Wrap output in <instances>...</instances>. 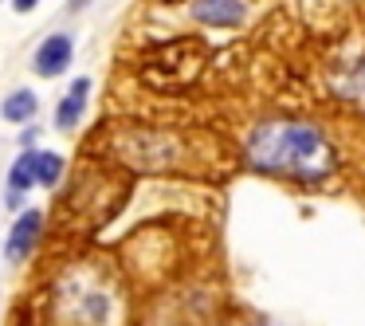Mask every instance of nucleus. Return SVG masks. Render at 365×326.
I'll list each match as a JSON object with an SVG mask.
<instances>
[{
    "label": "nucleus",
    "instance_id": "f03ea898",
    "mask_svg": "<svg viewBox=\"0 0 365 326\" xmlns=\"http://www.w3.org/2000/svg\"><path fill=\"white\" fill-rule=\"evenodd\" d=\"M106 153L138 173H169L185 165V138L169 130H122L106 142Z\"/></svg>",
    "mask_w": 365,
    "mask_h": 326
},
{
    "label": "nucleus",
    "instance_id": "423d86ee",
    "mask_svg": "<svg viewBox=\"0 0 365 326\" xmlns=\"http://www.w3.org/2000/svg\"><path fill=\"white\" fill-rule=\"evenodd\" d=\"M67 63H71V40L67 36H48L36 51V71L51 79V75H63Z\"/></svg>",
    "mask_w": 365,
    "mask_h": 326
},
{
    "label": "nucleus",
    "instance_id": "1a4fd4ad",
    "mask_svg": "<svg viewBox=\"0 0 365 326\" xmlns=\"http://www.w3.org/2000/svg\"><path fill=\"white\" fill-rule=\"evenodd\" d=\"M36 114V95L32 91H16V95L4 98V118L9 122H28Z\"/></svg>",
    "mask_w": 365,
    "mask_h": 326
},
{
    "label": "nucleus",
    "instance_id": "7ed1b4c3",
    "mask_svg": "<svg viewBox=\"0 0 365 326\" xmlns=\"http://www.w3.org/2000/svg\"><path fill=\"white\" fill-rule=\"evenodd\" d=\"M208 48L197 40H173L165 48H153L142 59V79L158 91H181L189 83H197V75L205 71Z\"/></svg>",
    "mask_w": 365,
    "mask_h": 326
},
{
    "label": "nucleus",
    "instance_id": "0eeeda50",
    "mask_svg": "<svg viewBox=\"0 0 365 326\" xmlns=\"http://www.w3.org/2000/svg\"><path fill=\"white\" fill-rule=\"evenodd\" d=\"M87 95H91V79H75L71 91L59 98V111H56L59 130H75V122L83 118V106H87Z\"/></svg>",
    "mask_w": 365,
    "mask_h": 326
},
{
    "label": "nucleus",
    "instance_id": "9d476101",
    "mask_svg": "<svg viewBox=\"0 0 365 326\" xmlns=\"http://www.w3.org/2000/svg\"><path fill=\"white\" fill-rule=\"evenodd\" d=\"M341 91H346L349 98H357V103H365V56L354 63V71L341 79Z\"/></svg>",
    "mask_w": 365,
    "mask_h": 326
},
{
    "label": "nucleus",
    "instance_id": "f257e3e1",
    "mask_svg": "<svg viewBox=\"0 0 365 326\" xmlns=\"http://www.w3.org/2000/svg\"><path fill=\"white\" fill-rule=\"evenodd\" d=\"M247 165L287 181H326L338 165L334 142L310 122H259L244 142Z\"/></svg>",
    "mask_w": 365,
    "mask_h": 326
},
{
    "label": "nucleus",
    "instance_id": "9b49d317",
    "mask_svg": "<svg viewBox=\"0 0 365 326\" xmlns=\"http://www.w3.org/2000/svg\"><path fill=\"white\" fill-rule=\"evenodd\" d=\"M63 177V158L59 153H40V185H56Z\"/></svg>",
    "mask_w": 365,
    "mask_h": 326
},
{
    "label": "nucleus",
    "instance_id": "20e7f679",
    "mask_svg": "<svg viewBox=\"0 0 365 326\" xmlns=\"http://www.w3.org/2000/svg\"><path fill=\"white\" fill-rule=\"evenodd\" d=\"M192 16L212 28H232L247 16L244 0H192Z\"/></svg>",
    "mask_w": 365,
    "mask_h": 326
},
{
    "label": "nucleus",
    "instance_id": "f8f14e48",
    "mask_svg": "<svg viewBox=\"0 0 365 326\" xmlns=\"http://www.w3.org/2000/svg\"><path fill=\"white\" fill-rule=\"evenodd\" d=\"M36 4H40V0H12V9H16V12H32Z\"/></svg>",
    "mask_w": 365,
    "mask_h": 326
},
{
    "label": "nucleus",
    "instance_id": "39448f33",
    "mask_svg": "<svg viewBox=\"0 0 365 326\" xmlns=\"http://www.w3.org/2000/svg\"><path fill=\"white\" fill-rule=\"evenodd\" d=\"M40 228H43L40 208H28V213L12 224V232H9V260H24V255L36 248V240H40Z\"/></svg>",
    "mask_w": 365,
    "mask_h": 326
},
{
    "label": "nucleus",
    "instance_id": "6e6552de",
    "mask_svg": "<svg viewBox=\"0 0 365 326\" xmlns=\"http://www.w3.org/2000/svg\"><path fill=\"white\" fill-rule=\"evenodd\" d=\"M9 181H12V189H32V185H40V153H20Z\"/></svg>",
    "mask_w": 365,
    "mask_h": 326
}]
</instances>
